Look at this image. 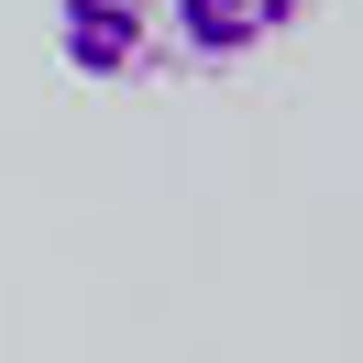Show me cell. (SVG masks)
Here are the masks:
<instances>
[{
  "label": "cell",
  "instance_id": "7a4b0ae2",
  "mask_svg": "<svg viewBox=\"0 0 363 363\" xmlns=\"http://www.w3.org/2000/svg\"><path fill=\"white\" fill-rule=\"evenodd\" d=\"M297 23H308V0H165V45L199 67H242Z\"/></svg>",
  "mask_w": 363,
  "mask_h": 363
},
{
  "label": "cell",
  "instance_id": "6da1fadb",
  "mask_svg": "<svg viewBox=\"0 0 363 363\" xmlns=\"http://www.w3.org/2000/svg\"><path fill=\"white\" fill-rule=\"evenodd\" d=\"M165 45V0H55V55L77 77H143Z\"/></svg>",
  "mask_w": 363,
  "mask_h": 363
}]
</instances>
